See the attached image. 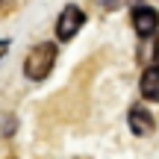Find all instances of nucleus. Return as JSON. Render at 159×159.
Wrapping results in <instances>:
<instances>
[{"label":"nucleus","instance_id":"obj_6","mask_svg":"<svg viewBox=\"0 0 159 159\" xmlns=\"http://www.w3.org/2000/svg\"><path fill=\"white\" fill-rule=\"evenodd\" d=\"M150 56H153V65L159 68V35H156V41H153V50H150Z\"/></svg>","mask_w":159,"mask_h":159},{"label":"nucleus","instance_id":"obj_2","mask_svg":"<svg viewBox=\"0 0 159 159\" xmlns=\"http://www.w3.org/2000/svg\"><path fill=\"white\" fill-rule=\"evenodd\" d=\"M85 24V12L80 9V6H65L62 9V15L56 18V39L59 41H71L74 35L80 33V27Z\"/></svg>","mask_w":159,"mask_h":159},{"label":"nucleus","instance_id":"obj_8","mask_svg":"<svg viewBox=\"0 0 159 159\" xmlns=\"http://www.w3.org/2000/svg\"><path fill=\"white\" fill-rule=\"evenodd\" d=\"M100 3L106 6V9H118V6H121V0H100Z\"/></svg>","mask_w":159,"mask_h":159},{"label":"nucleus","instance_id":"obj_4","mask_svg":"<svg viewBox=\"0 0 159 159\" xmlns=\"http://www.w3.org/2000/svg\"><path fill=\"white\" fill-rule=\"evenodd\" d=\"M127 121H130V130L136 133V136H150V133H153V127H156L153 115H150L144 106H133L130 115H127Z\"/></svg>","mask_w":159,"mask_h":159},{"label":"nucleus","instance_id":"obj_5","mask_svg":"<svg viewBox=\"0 0 159 159\" xmlns=\"http://www.w3.org/2000/svg\"><path fill=\"white\" fill-rule=\"evenodd\" d=\"M139 89H142V97H144V100H153V103H159V68H156V65L144 68Z\"/></svg>","mask_w":159,"mask_h":159},{"label":"nucleus","instance_id":"obj_3","mask_svg":"<svg viewBox=\"0 0 159 159\" xmlns=\"http://www.w3.org/2000/svg\"><path fill=\"white\" fill-rule=\"evenodd\" d=\"M130 21H133V30H136L142 39H150L159 30V12L153 6H148V3H139V6H133Z\"/></svg>","mask_w":159,"mask_h":159},{"label":"nucleus","instance_id":"obj_7","mask_svg":"<svg viewBox=\"0 0 159 159\" xmlns=\"http://www.w3.org/2000/svg\"><path fill=\"white\" fill-rule=\"evenodd\" d=\"M6 50H9V39H0V59L6 56Z\"/></svg>","mask_w":159,"mask_h":159},{"label":"nucleus","instance_id":"obj_1","mask_svg":"<svg viewBox=\"0 0 159 159\" xmlns=\"http://www.w3.org/2000/svg\"><path fill=\"white\" fill-rule=\"evenodd\" d=\"M56 53H59L56 44H50V41H39V44L27 53V59H24V77L33 80V83L47 80L50 71H53V65H56Z\"/></svg>","mask_w":159,"mask_h":159}]
</instances>
